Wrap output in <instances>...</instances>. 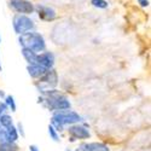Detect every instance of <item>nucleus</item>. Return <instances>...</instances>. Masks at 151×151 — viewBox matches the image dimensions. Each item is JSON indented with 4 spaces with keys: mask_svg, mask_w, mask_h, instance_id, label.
Returning a JSON list of instances; mask_svg holds the SVG:
<instances>
[{
    "mask_svg": "<svg viewBox=\"0 0 151 151\" xmlns=\"http://www.w3.org/2000/svg\"><path fill=\"white\" fill-rule=\"evenodd\" d=\"M19 44L22 47H28L34 52H42L46 48L44 37L35 32H27L19 36Z\"/></svg>",
    "mask_w": 151,
    "mask_h": 151,
    "instance_id": "nucleus-1",
    "label": "nucleus"
},
{
    "mask_svg": "<svg viewBox=\"0 0 151 151\" xmlns=\"http://www.w3.org/2000/svg\"><path fill=\"white\" fill-rule=\"evenodd\" d=\"M52 120L58 122L59 124L64 126V124H74V123H78L81 120V116L75 111L71 110H59L57 111L56 114L52 116Z\"/></svg>",
    "mask_w": 151,
    "mask_h": 151,
    "instance_id": "nucleus-2",
    "label": "nucleus"
},
{
    "mask_svg": "<svg viewBox=\"0 0 151 151\" xmlns=\"http://www.w3.org/2000/svg\"><path fill=\"white\" fill-rule=\"evenodd\" d=\"M35 28V24L34 22L24 15H18L15 16L14 18V29L17 34H23V33H27V32H32Z\"/></svg>",
    "mask_w": 151,
    "mask_h": 151,
    "instance_id": "nucleus-3",
    "label": "nucleus"
},
{
    "mask_svg": "<svg viewBox=\"0 0 151 151\" xmlns=\"http://www.w3.org/2000/svg\"><path fill=\"white\" fill-rule=\"evenodd\" d=\"M10 5L12 6V9H15L19 14H32L35 10L34 6L27 1V0H11Z\"/></svg>",
    "mask_w": 151,
    "mask_h": 151,
    "instance_id": "nucleus-4",
    "label": "nucleus"
},
{
    "mask_svg": "<svg viewBox=\"0 0 151 151\" xmlns=\"http://www.w3.org/2000/svg\"><path fill=\"white\" fill-rule=\"evenodd\" d=\"M68 131H69V134L73 138H75V139H88L90 138L88 129H86L83 126H80V124L74 123Z\"/></svg>",
    "mask_w": 151,
    "mask_h": 151,
    "instance_id": "nucleus-5",
    "label": "nucleus"
},
{
    "mask_svg": "<svg viewBox=\"0 0 151 151\" xmlns=\"http://www.w3.org/2000/svg\"><path fill=\"white\" fill-rule=\"evenodd\" d=\"M36 64L42 65L47 69H52L53 64H55V57L52 53L50 52H44L40 55H36V60H35Z\"/></svg>",
    "mask_w": 151,
    "mask_h": 151,
    "instance_id": "nucleus-6",
    "label": "nucleus"
},
{
    "mask_svg": "<svg viewBox=\"0 0 151 151\" xmlns=\"http://www.w3.org/2000/svg\"><path fill=\"white\" fill-rule=\"evenodd\" d=\"M46 103L50 109L52 110H67L70 108V102L64 98V99H51L46 98Z\"/></svg>",
    "mask_w": 151,
    "mask_h": 151,
    "instance_id": "nucleus-7",
    "label": "nucleus"
},
{
    "mask_svg": "<svg viewBox=\"0 0 151 151\" xmlns=\"http://www.w3.org/2000/svg\"><path fill=\"white\" fill-rule=\"evenodd\" d=\"M37 11V15L41 19L45 21H53L56 18V11L52 7L48 6H42V5H37L36 7H34Z\"/></svg>",
    "mask_w": 151,
    "mask_h": 151,
    "instance_id": "nucleus-8",
    "label": "nucleus"
},
{
    "mask_svg": "<svg viewBox=\"0 0 151 151\" xmlns=\"http://www.w3.org/2000/svg\"><path fill=\"white\" fill-rule=\"evenodd\" d=\"M27 70H28V73H29V75L32 78H41L50 69H47V68H45L42 65H39V64H36L35 63V64H29Z\"/></svg>",
    "mask_w": 151,
    "mask_h": 151,
    "instance_id": "nucleus-9",
    "label": "nucleus"
},
{
    "mask_svg": "<svg viewBox=\"0 0 151 151\" xmlns=\"http://www.w3.org/2000/svg\"><path fill=\"white\" fill-rule=\"evenodd\" d=\"M79 149L83 151H109L108 146L102 143H85L80 145Z\"/></svg>",
    "mask_w": 151,
    "mask_h": 151,
    "instance_id": "nucleus-10",
    "label": "nucleus"
},
{
    "mask_svg": "<svg viewBox=\"0 0 151 151\" xmlns=\"http://www.w3.org/2000/svg\"><path fill=\"white\" fill-rule=\"evenodd\" d=\"M57 81H58V78H57V73L52 69H50L44 76H41V82H45L50 86H56L57 85Z\"/></svg>",
    "mask_w": 151,
    "mask_h": 151,
    "instance_id": "nucleus-11",
    "label": "nucleus"
},
{
    "mask_svg": "<svg viewBox=\"0 0 151 151\" xmlns=\"http://www.w3.org/2000/svg\"><path fill=\"white\" fill-rule=\"evenodd\" d=\"M22 56L26 58V60L29 63V64H35L36 60V53L34 51H32L28 47H22Z\"/></svg>",
    "mask_w": 151,
    "mask_h": 151,
    "instance_id": "nucleus-12",
    "label": "nucleus"
},
{
    "mask_svg": "<svg viewBox=\"0 0 151 151\" xmlns=\"http://www.w3.org/2000/svg\"><path fill=\"white\" fill-rule=\"evenodd\" d=\"M6 134H7V140L10 143H15L18 139V132L17 129L14 127V124H11L6 129Z\"/></svg>",
    "mask_w": 151,
    "mask_h": 151,
    "instance_id": "nucleus-13",
    "label": "nucleus"
},
{
    "mask_svg": "<svg viewBox=\"0 0 151 151\" xmlns=\"http://www.w3.org/2000/svg\"><path fill=\"white\" fill-rule=\"evenodd\" d=\"M17 146L14 143L5 142V143H0V151H16Z\"/></svg>",
    "mask_w": 151,
    "mask_h": 151,
    "instance_id": "nucleus-14",
    "label": "nucleus"
},
{
    "mask_svg": "<svg viewBox=\"0 0 151 151\" xmlns=\"http://www.w3.org/2000/svg\"><path fill=\"white\" fill-rule=\"evenodd\" d=\"M12 124V117L10 115H1L0 116V126H3V127L7 128L9 126Z\"/></svg>",
    "mask_w": 151,
    "mask_h": 151,
    "instance_id": "nucleus-15",
    "label": "nucleus"
},
{
    "mask_svg": "<svg viewBox=\"0 0 151 151\" xmlns=\"http://www.w3.org/2000/svg\"><path fill=\"white\" fill-rule=\"evenodd\" d=\"M91 4L98 9H106L108 7V1H105V0H91Z\"/></svg>",
    "mask_w": 151,
    "mask_h": 151,
    "instance_id": "nucleus-16",
    "label": "nucleus"
},
{
    "mask_svg": "<svg viewBox=\"0 0 151 151\" xmlns=\"http://www.w3.org/2000/svg\"><path fill=\"white\" fill-rule=\"evenodd\" d=\"M5 104L9 105L12 111H16V103H15V99H14L12 96H7L6 97V103Z\"/></svg>",
    "mask_w": 151,
    "mask_h": 151,
    "instance_id": "nucleus-17",
    "label": "nucleus"
},
{
    "mask_svg": "<svg viewBox=\"0 0 151 151\" xmlns=\"http://www.w3.org/2000/svg\"><path fill=\"white\" fill-rule=\"evenodd\" d=\"M48 134H50V137H51L55 142H58V134H57V132H56L53 126H48Z\"/></svg>",
    "mask_w": 151,
    "mask_h": 151,
    "instance_id": "nucleus-18",
    "label": "nucleus"
},
{
    "mask_svg": "<svg viewBox=\"0 0 151 151\" xmlns=\"http://www.w3.org/2000/svg\"><path fill=\"white\" fill-rule=\"evenodd\" d=\"M5 142H9L6 131L5 129H0V143H5Z\"/></svg>",
    "mask_w": 151,
    "mask_h": 151,
    "instance_id": "nucleus-19",
    "label": "nucleus"
},
{
    "mask_svg": "<svg viewBox=\"0 0 151 151\" xmlns=\"http://www.w3.org/2000/svg\"><path fill=\"white\" fill-rule=\"evenodd\" d=\"M6 109H7V105H6L5 103H0V116L3 115V112H4Z\"/></svg>",
    "mask_w": 151,
    "mask_h": 151,
    "instance_id": "nucleus-20",
    "label": "nucleus"
},
{
    "mask_svg": "<svg viewBox=\"0 0 151 151\" xmlns=\"http://www.w3.org/2000/svg\"><path fill=\"white\" fill-rule=\"evenodd\" d=\"M17 127H18V132L21 133V135H22V137H24V131H23V126H22V123H21V122H18Z\"/></svg>",
    "mask_w": 151,
    "mask_h": 151,
    "instance_id": "nucleus-21",
    "label": "nucleus"
},
{
    "mask_svg": "<svg viewBox=\"0 0 151 151\" xmlns=\"http://www.w3.org/2000/svg\"><path fill=\"white\" fill-rule=\"evenodd\" d=\"M29 150H30V151H40V149L37 147L36 145H30V146H29Z\"/></svg>",
    "mask_w": 151,
    "mask_h": 151,
    "instance_id": "nucleus-22",
    "label": "nucleus"
},
{
    "mask_svg": "<svg viewBox=\"0 0 151 151\" xmlns=\"http://www.w3.org/2000/svg\"><path fill=\"white\" fill-rule=\"evenodd\" d=\"M139 1H140V5H142V6H147V5H149L147 0H139Z\"/></svg>",
    "mask_w": 151,
    "mask_h": 151,
    "instance_id": "nucleus-23",
    "label": "nucleus"
},
{
    "mask_svg": "<svg viewBox=\"0 0 151 151\" xmlns=\"http://www.w3.org/2000/svg\"><path fill=\"white\" fill-rule=\"evenodd\" d=\"M4 96V92L3 91H0V97H3Z\"/></svg>",
    "mask_w": 151,
    "mask_h": 151,
    "instance_id": "nucleus-24",
    "label": "nucleus"
},
{
    "mask_svg": "<svg viewBox=\"0 0 151 151\" xmlns=\"http://www.w3.org/2000/svg\"><path fill=\"white\" fill-rule=\"evenodd\" d=\"M76 151H83V150H81V149H79V147H78V150H76Z\"/></svg>",
    "mask_w": 151,
    "mask_h": 151,
    "instance_id": "nucleus-25",
    "label": "nucleus"
},
{
    "mask_svg": "<svg viewBox=\"0 0 151 151\" xmlns=\"http://www.w3.org/2000/svg\"><path fill=\"white\" fill-rule=\"evenodd\" d=\"M0 42H1V35H0Z\"/></svg>",
    "mask_w": 151,
    "mask_h": 151,
    "instance_id": "nucleus-26",
    "label": "nucleus"
},
{
    "mask_svg": "<svg viewBox=\"0 0 151 151\" xmlns=\"http://www.w3.org/2000/svg\"><path fill=\"white\" fill-rule=\"evenodd\" d=\"M67 151H70V150H67Z\"/></svg>",
    "mask_w": 151,
    "mask_h": 151,
    "instance_id": "nucleus-27",
    "label": "nucleus"
}]
</instances>
